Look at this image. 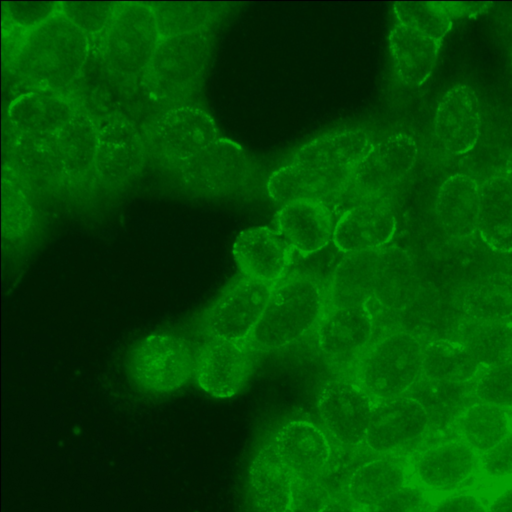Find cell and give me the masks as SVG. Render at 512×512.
I'll use <instances>...</instances> for the list:
<instances>
[{
    "label": "cell",
    "instance_id": "1",
    "mask_svg": "<svg viewBox=\"0 0 512 512\" xmlns=\"http://www.w3.org/2000/svg\"><path fill=\"white\" fill-rule=\"evenodd\" d=\"M89 37L61 10L28 30L11 58L5 62L21 84L30 90L67 95L90 56Z\"/></svg>",
    "mask_w": 512,
    "mask_h": 512
},
{
    "label": "cell",
    "instance_id": "2",
    "mask_svg": "<svg viewBox=\"0 0 512 512\" xmlns=\"http://www.w3.org/2000/svg\"><path fill=\"white\" fill-rule=\"evenodd\" d=\"M373 145L361 129L333 131L306 143L290 161L298 196L317 199L331 211L346 210L356 168Z\"/></svg>",
    "mask_w": 512,
    "mask_h": 512
},
{
    "label": "cell",
    "instance_id": "3",
    "mask_svg": "<svg viewBox=\"0 0 512 512\" xmlns=\"http://www.w3.org/2000/svg\"><path fill=\"white\" fill-rule=\"evenodd\" d=\"M328 285L295 271L274 284L267 306L247 340L254 353L282 350L315 330L328 304Z\"/></svg>",
    "mask_w": 512,
    "mask_h": 512
},
{
    "label": "cell",
    "instance_id": "4",
    "mask_svg": "<svg viewBox=\"0 0 512 512\" xmlns=\"http://www.w3.org/2000/svg\"><path fill=\"white\" fill-rule=\"evenodd\" d=\"M162 39L152 4L120 3L104 29L90 39L91 52L114 74L140 82Z\"/></svg>",
    "mask_w": 512,
    "mask_h": 512
},
{
    "label": "cell",
    "instance_id": "5",
    "mask_svg": "<svg viewBox=\"0 0 512 512\" xmlns=\"http://www.w3.org/2000/svg\"><path fill=\"white\" fill-rule=\"evenodd\" d=\"M415 275L410 254L395 246L350 254L334 270L328 284L329 302L367 305L388 300Z\"/></svg>",
    "mask_w": 512,
    "mask_h": 512
},
{
    "label": "cell",
    "instance_id": "6",
    "mask_svg": "<svg viewBox=\"0 0 512 512\" xmlns=\"http://www.w3.org/2000/svg\"><path fill=\"white\" fill-rule=\"evenodd\" d=\"M424 344L397 330L373 342L353 366L352 380L375 402L403 396L421 376Z\"/></svg>",
    "mask_w": 512,
    "mask_h": 512
},
{
    "label": "cell",
    "instance_id": "7",
    "mask_svg": "<svg viewBox=\"0 0 512 512\" xmlns=\"http://www.w3.org/2000/svg\"><path fill=\"white\" fill-rule=\"evenodd\" d=\"M207 56L205 30L165 37L152 55L140 84L160 101L184 102L198 90Z\"/></svg>",
    "mask_w": 512,
    "mask_h": 512
},
{
    "label": "cell",
    "instance_id": "8",
    "mask_svg": "<svg viewBox=\"0 0 512 512\" xmlns=\"http://www.w3.org/2000/svg\"><path fill=\"white\" fill-rule=\"evenodd\" d=\"M97 130L96 121L79 107L46 149L29 159L22 170L56 184H77L92 178Z\"/></svg>",
    "mask_w": 512,
    "mask_h": 512
},
{
    "label": "cell",
    "instance_id": "9",
    "mask_svg": "<svg viewBox=\"0 0 512 512\" xmlns=\"http://www.w3.org/2000/svg\"><path fill=\"white\" fill-rule=\"evenodd\" d=\"M78 108L69 96L50 91L28 90L17 96L7 112L13 155L43 150Z\"/></svg>",
    "mask_w": 512,
    "mask_h": 512
},
{
    "label": "cell",
    "instance_id": "10",
    "mask_svg": "<svg viewBox=\"0 0 512 512\" xmlns=\"http://www.w3.org/2000/svg\"><path fill=\"white\" fill-rule=\"evenodd\" d=\"M417 153L415 140L404 133L389 135L374 144L356 168L346 210L362 203L383 202L408 176Z\"/></svg>",
    "mask_w": 512,
    "mask_h": 512
},
{
    "label": "cell",
    "instance_id": "11",
    "mask_svg": "<svg viewBox=\"0 0 512 512\" xmlns=\"http://www.w3.org/2000/svg\"><path fill=\"white\" fill-rule=\"evenodd\" d=\"M218 135L217 126L206 111L194 105H178L152 123L145 143L162 164L178 170Z\"/></svg>",
    "mask_w": 512,
    "mask_h": 512
},
{
    "label": "cell",
    "instance_id": "12",
    "mask_svg": "<svg viewBox=\"0 0 512 512\" xmlns=\"http://www.w3.org/2000/svg\"><path fill=\"white\" fill-rule=\"evenodd\" d=\"M274 284L241 276L229 284L203 320L207 339L245 342L267 306Z\"/></svg>",
    "mask_w": 512,
    "mask_h": 512
},
{
    "label": "cell",
    "instance_id": "13",
    "mask_svg": "<svg viewBox=\"0 0 512 512\" xmlns=\"http://www.w3.org/2000/svg\"><path fill=\"white\" fill-rule=\"evenodd\" d=\"M374 325L367 305L328 301L315 328L316 345L332 366H354L372 344Z\"/></svg>",
    "mask_w": 512,
    "mask_h": 512
},
{
    "label": "cell",
    "instance_id": "14",
    "mask_svg": "<svg viewBox=\"0 0 512 512\" xmlns=\"http://www.w3.org/2000/svg\"><path fill=\"white\" fill-rule=\"evenodd\" d=\"M96 123L92 178L111 187L129 182L141 170L147 152L142 133L124 114L110 115Z\"/></svg>",
    "mask_w": 512,
    "mask_h": 512
},
{
    "label": "cell",
    "instance_id": "15",
    "mask_svg": "<svg viewBox=\"0 0 512 512\" xmlns=\"http://www.w3.org/2000/svg\"><path fill=\"white\" fill-rule=\"evenodd\" d=\"M131 367L140 387L154 393H169L187 382L194 362L182 338L156 333L144 338L134 349Z\"/></svg>",
    "mask_w": 512,
    "mask_h": 512
},
{
    "label": "cell",
    "instance_id": "16",
    "mask_svg": "<svg viewBox=\"0 0 512 512\" xmlns=\"http://www.w3.org/2000/svg\"><path fill=\"white\" fill-rule=\"evenodd\" d=\"M250 164V157L240 144L218 138L177 172L186 188L207 196H225L244 184Z\"/></svg>",
    "mask_w": 512,
    "mask_h": 512
},
{
    "label": "cell",
    "instance_id": "17",
    "mask_svg": "<svg viewBox=\"0 0 512 512\" xmlns=\"http://www.w3.org/2000/svg\"><path fill=\"white\" fill-rule=\"evenodd\" d=\"M375 401L352 379L332 378L320 389L317 409L330 437L342 447L365 440Z\"/></svg>",
    "mask_w": 512,
    "mask_h": 512
},
{
    "label": "cell",
    "instance_id": "18",
    "mask_svg": "<svg viewBox=\"0 0 512 512\" xmlns=\"http://www.w3.org/2000/svg\"><path fill=\"white\" fill-rule=\"evenodd\" d=\"M253 355L247 341L207 339L194 361L195 380L204 392L213 397H233L248 380Z\"/></svg>",
    "mask_w": 512,
    "mask_h": 512
},
{
    "label": "cell",
    "instance_id": "19",
    "mask_svg": "<svg viewBox=\"0 0 512 512\" xmlns=\"http://www.w3.org/2000/svg\"><path fill=\"white\" fill-rule=\"evenodd\" d=\"M429 426L427 411L409 395L378 401L374 404L364 443L372 452L387 454L418 439Z\"/></svg>",
    "mask_w": 512,
    "mask_h": 512
},
{
    "label": "cell",
    "instance_id": "20",
    "mask_svg": "<svg viewBox=\"0 0 512 512\" xmlns=\"http://www.w3.org/2000/svg\"><path fill=\"white\" fill-rule=\"evenodd\" d=\"M293 253L276 230L267 226L242 230L232 246L242 276L268 284H276L286 276Z\"/></svg>",
    "mask_w": 512,
    "mask_h": 512
},
{
    "label": "cell",
    "instance_id": "21",
    "mask_svg": "<svg viewBox=\"0 0 512 512\" xmlns=\"http://www.w3.org/2000/svg\"><path fill=\"white\" fill-rule=\"evenodd\" d=\"M395 232V213L387 202L362 203L340 214L332 241L340 252L350 255L387 246Z\"/></svg>",
    "mask_w": 512,
    "mask_h": 512
},
{
    "label": "cell",
    "instance_id": "22",
    "mask_svg": "<svg viewBox=\"0 0 512 512\" xmlns=\"http://www.w3.org/2000/svg\"><path fill=\"white\" fill-rule=\"evenodd\" d=\"M276 232L293 252L305 258L332 239V211L317 199L304 198L282 205L274 216Z\"/></svg>",
    "mask_w": 512,
    "mask_h": 512
},
{
    "label": "cell",
    "instance_id": "23",
    "mask_svg": "<svg viewBox=\"0 0 512 512\" xmlns=\"http://www.w3.org/2000/svg\"><path fill=\"white\" fill-rule=\"evenodd\" d=\"M272 442L294 480L317 478L332 452L326 433L314 423L303 419L283 424Z\"/></svg>",
    "mask_w": 512,
    "mask_h": 512
},
{
    "label": "cell",
    "instance_id": "24",
    "mask_svg": "<svg viewBox=\"0 0 512 512\" xmlns=\"http://www.w3.org/2000/svg\"><path fill=\"white\" fill-rule=\"evenodd\" d=\"M481 115L474 90L466 84L449 89L435 115V135L448 153L462 155L472 150L480 135Z\"/></svg>",
    "mask_w": 512,
    "mask_h": 512
},
{
    "label": "cell",
    "instance_id": "25",
    "mask_svg": "<svg viewBox=\"0 0 512 512\" xmlns=\"http://www.w3.org/2000/svg\"><path fill=\"white\" fill-rule=\"evenodd\" d=\"M481 188L469 175L458 173L440 186L436 201L437 221L444 233L465 239L478 231Z\"/></svg>",
    "mask_w": 512,
    "mask_h": 512
},
{
    "label": "cell",
    "instance_id": "26",
    "mask_svg": "<svg viewBox=\"0 0 512 512\" xmlns=\"http://www.w3.org/2000/svg\"><path fill=\"white\" fill-rule=\"evenodd\" d=\"M249 485L262 512H289L294 500V478L269 441L254 454L249 467Z\"/></svg>",
    "mask_w": 512,
    "mask_h": 512
},
{
    "label": "cell",
    "instance_id": "27",
    "mask_svg": "<svg viewBox=\"0 0 512 512\" xmlns=\"http://www.w3.org/2000/svg\"><path fill=\"white\" fill-rule=\"evenodd\" d=\"M477 466V454L463 441H449L423 451L414 473L427 488L446 491L468 480Z\"/></svg>",
    "mask_w": 512,
    "mask_h": 512
},
{
    "label": "cell",
    "instance_id": "28",
    "mask_svg": "<svg viewBox=\"0 0 512 512\" xmlns=\"http://www.w3.org/2000/svg\"><path fill=\"white\" fill-rule=\"evenodd\" d=\"M388 45L399 80L417 88L432 73L441 42L397 23L389 32Z\"/></svg>",
    "mask_w": 512,
    "mask_h": 512
},
{
    "label": "cell",
    "instance_id": "29",
    "mask_svg": "<svg viewBox=\"0 0 512 512\" xmlns=\"http://www.w3.org/2000/svg\"><path fill=\"white\" fill-rule=\"evenodd\" d=\"M478 232L492 250L512 252V185L504 175L481 187Z\"/></svg>",
    "mask_w": 512,
    "mask_h": 512
},
{
    "label": "cell",
    "instance_id": "30",
    "mask_svg": "<svg viewBox=\"0 0 512 512\" xmlns=\"http://www.w3.org/2000/svg\"><path fill=\"white\" fill-rule=\"evenodd\" d=\"M459 305L470 321L512 319V274L492 272L480 276L461 291Z\"/></svg>",
    "mask_w": 512,
    "mask_h": 512
},
{
    "label": "cell",
    "instance_id": "31",
    "mask_svg": "<svg viewBox=\"0 0 512 512\" xmlns=\"http://www.w3.org/2000/svg\"><path fill=\"white\" fill-rule=\"evenodd\" d=\"M406 481L404 462L384 455L363 463L351 477L347 491L351 501L365 509L405 486Z\"/></svg>",
    "mask_w": 512,
    "mask_h": 512
},
{
    "label": "cell",
    "instance_id": "32",
    "mask_svg": "<svg viewBox=\"0 0 512 512\" xmlns=\"http://www.w3.org/2000/svg\"><path fill=\"white\" fill-rule=\"evenodd\" d=\"M425 408L432 423L441 425L457 419L477 402L472 382L453 383L419 377L408 391Z\"/></svg>",
    "mask_w": 512,
    "mask_h": 512
},
{
    "label": "cell",
    "instance_id": "33",
    "mask_svg": "<svg viewBox=\"0 0 512 512\" xmlns=\"http://www.w3.org/2000/svg\"><path fill=\"white\" fill-rule=\"evenodd\" d=\"M481 368L459 341L431 340L424 345L423 378L453 383L472 382Z\"/></svg>",
    "mask_w": 512,
    "mask_h": 512
},
{
    "label": "cell",
    "instance_id": "34",
    "mask_svg": "<svg viewBox=\"0 0 512 512\" xmlns=\"http://www.w3.org/2000/svg\"><path fill=\"white\" fill-rule=\"evenodd\" d=\"M461 441L475 452L485 453L510 433L506 408L477 401L457 419Z\"/></svg>",
    "mask_w": 512,
    "mask_h": 512
},
{
    "label": "cell",
    "instance_id": "35",
    "mask_svg": "<svg viewBox=\"0 0 512 512\" xmlns=\"http://www.w3.org/2000/svg\"><path fill=\"white\" fill-rule=\"evenodd\" d=\"M459 342L482 367L511 361L512 320L470 321L466 319Z\"/></svg>",
    "mask_w": 512,
    "mask_h": 512
},
{
    "label": "cell",
    "instance_id": "36",
    "mask_svg": "<svg viewBox=\"0 0 512 512\" xmlns=\"http://www.w3.org/2000/svg\"><path fill=\"white\" fill-rule=\"evenodd\" d=\"M33 210L19 170L5 165L2 176V234L7 239L23 235L31 226Z\"/></svg>",
    "mask_w": 512,
    "mask_h": 512
},
{
    "label": "cell",
    "instance_id": "37",
    "mask_svg": "<svg viewBox=\"0 0 512 512\" xmlns=\"http://www.w3.org/2000/svg\"><path fill=\"white\" fill-rule=\"evenodd\" d=\"M393 11L398 24L440 42L452 26L442 2H396Z\"/></svg>",
    "mask_w": 512,
    "mask_h": 512
},
{
    "label": "cell",
    "instance_id": "38",
    "mask_svg": "<svg viewBox=\"0 0 512 512\" xmlns=\"http://www.w3.org/2000/svg\"><path fill=\"white\" fill-rule=\"evenodd\" d=\"M162 38L204 30L209 13L201 3H153Z\"/></svg>",
    "mask_w": 512,
    "mask_h": 512
},
{
    "label": "cell",
    "instance_id": "39",
    "mask_svg": "<svg viewBox=\"0 0 512 512\" xmlns=\"http://www.w3.org/2000/svg\"><path fill=\"white\" fill-rule=\"evenodd\" d=\"M472 388L477 401L512 408V360L482 367Z\"/></svg>",
    "mask_w": 512,
    "mask_h": 512
},
{
    "label": "cell",
    "instance_id": "40",
    "mask_svg": "<svg viewBox=\"0 0 512 512\" xmlns=\"http://www.w3.org/2000/svg\"><path fill=\"white\" fill-rule=\"evenodd\" d=\"M117 5L110 2H64L61 10L91 39L104 29Z\"/></svg>",
    "mask_w": 512,
    "mask_h": 512
},
{
    "label": "cell",
    "instance_id": "41",
    "mask_svg": "<svg viewBox=\"0 0 512 512\" xmlns=\"http://www.w3.org/2000/svg\"><path fill=\"white\" fill-rule=\"evenodd\" d=\"M60 5L53 2H6L3 4V17L30 30L45 21Z\"/></svg>",
    "mask_w": 512,
    "mask_h": 512
},
{
    "label": "cell",
    "instance_id": "42",
    "mask_svg": "<svg viewBox=\"0 0 512 512\" xmlns=\"http://www.w3.org/2000/svg\"><path fill=\"white\" fill-rule=\"evenodd\" d=\"M427 496L413 485H405L363 512H426Z\"/></svg>",
    "mask_w": 512,
    "mask_h": 512
},
{
    "label": "cell",
    "instance_id": "43",
    "mask_svg": "<svg viewBox=\"0 0 512 512\" xmlns=\"http://www.w3.org/2000/svg\"><path fill=\"white\" fill-rule=\"evenodd\" d=\"M481 463L484 473L490 478L512 476V432L483 453Z\"/></svg>",
    "mask_w": 512,
    "mask_h": 512
},
{
    "label": "cell",
    "instance_id": "44",
    "mask_svg": "<svg viewBox=\"0 0 512 512\" xmlns=\"http://www.w3.org/2000/svg\"><path fill=\"white\" fill-rule=\"evenodd\" d=\"M429 512H487V510L474 495L457 493L439 501Z\"/></svg>",
    "mask_w": 512,
    "mask_h": 512
},
{
    "label": "cell",
    "instance_id": "45",
    "mask_svg": "<svg viewBox=\"0 0 512 512\" xmlns=\"http://www.w3.org/2000/svg\"><path fill=\"white\" fill-rule=\"evenodd\" d=\"M443 8L451 18L461 16H474L481 13L488 6L483 2H442Z\"/></svg>",
    "mask_w": 512,
    "mask_h": 512
},
{
    "label": "cell",
    "instance_id": "46",
    "mask_svg": "<svg viewBox=\"0 0 512 512\" xmlns=\"http://www.w3.org/2000/svg\"><path fill=\"white\" fill-rule=\"evenodd\" d=\"M487 512H512V486L493 499Z\"/></svg>",
    "mask_w": 512,
    "mask_h": 512
},
{
    "label": "cell",
    "instance_id": "47",
    "mask_svg": "<svg viewBox=\"0 0 512 512\" xmlns=\"http://www.w3.org/2000/svg\"><path fill=\"white\" fill-rule=\"evenodd\" d=\"M319 512H361L352 505L339 502V501H331L325 503Z\"/></svg>",
    "mask_w": 512,
    "mask_h": 512
},
{
    "label": "cell",
    "instance_id": "48",
    "mask_svg": "<svg viewBox=\"0 0 512 512\" xmlns=\"http://www.w3.org/2000/svg\"><path fill=\"white\" fill-rule=\"evenodd\" d=\"M504 176L507 178V180L512 185V154L509 157L507 164H506V170Z\"/></svg>",
    "mask_w": 512,
    "mask_h": 512
},
{
    "label": "cell",
    "instance_id": "49",
    "mask_svg": "<svg viewBox=\"0 0 512 512\" xmlns=\"http://www.w3.org/2000/svg\"><path fill=\"white\" fill-rule=\"evenodd\" d=\"M511 66H512V52H511Z\"/></svg>",
    "mask_w": 512,
    "mask_h": 512
}]
</instances>
